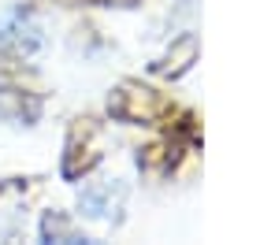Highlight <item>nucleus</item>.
<instances>
[{
  "label": "nucleus",
  "mask_w": 260,
  "mask_h": 245,
  "mask_svg": "<svg viewBox=\"0 0 260 245\" xmlns=\"http://www.w3.org/2000/svg\"><path fill=\"white\" fill-rule=\"evenodd\" d=\"M41 238H45V241H86L75 227H71V219L60 216V212H49V216H45V223H41Z\"/></svg>",
  "instance_id": "nucleus-4"
},
{
  "label": "nucleus",
  "mask_w": 260,
  "mask_h": 245,
  "mask_svg": "<svg viewBox=\"0 0 260 245\" xmlns=\"http://www.w3.org/2000/svg\"><path fill=\"white\" fill-rule=\"evenodd\" d=\"M164 108H168V104L152 89H141V86H119L108 100V112L123 123H152Z\"/></svg>",
  "instance_id": "nucleus-1"
},
{
  "label": "nucleus",
  "mask_w": 260,
  "mask_h": 245,
  "mask_svg": "<svg viewBox=\"0 0 260 245\" xmlns=\"http://www.w3.org/2000/svg\"><path fill=\"white\" fill-rule=\"evenodd\" d=\"M193 60H197V38H182L168 56H164V60L152 63V71H156V75H168V78H179L182 71H190Z\"/></svg>",
  "instance_id": "nucleus-3"
},
{
  "label": "nucleus",
  "mask_w": 260,
  "mask_h": 245,
  "mask_svg": "<svg viewBox=\"0 0 260 245\" xmlns=\"http://www.w3.org/2000/svg\"><path fill=\"white\" fill-rule=\"evenodd\" d=\"M82 212L93 216V219L108 216L112 212V186H93V190L82 193Z\"/></svg>",
  "instance_id": "nucleus-5"
},
{
  "label": "nucleus",
  "mask_w": 260,
  "mask_h": 245,
  "mask_svg": "<svg viewBox=\"0 0 260 245\" xmlns=\"http://www.w3.org/2000/svg\"><path fill=\"white\" fill-rule=\"evenodd\" d=\"M93 163H97V126L89 119H82L75 130H71L67 156H63V174L67 179H78V174L89 171Z\"/></svg>",
  "instance_id": "nucleus-2"
}]
</instances>
